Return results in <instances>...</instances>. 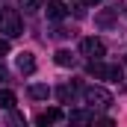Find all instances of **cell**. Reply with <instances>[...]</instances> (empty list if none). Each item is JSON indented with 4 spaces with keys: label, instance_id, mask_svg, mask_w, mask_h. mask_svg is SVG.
Returning <instances> with one entry per match:
<instances>
[{
    "label": "cell",
    "instance_id": "1",
    "mask_svg": "<svg viewBox=\"0 0 127 127\" xmlns=\"http://www.w3.org/2000/svg\"><path fill=\"white\" fill-rule=\"evenodd\" d=\"M0 32L6 38H15L24 32V24H21V15L15 9H0Z\"/></svg>",
    "mask_w": 127,
    "mask_h": 127
},
{
    "label": "cell",
    "instance_id": "2",
    "mask_svg": "<svg viewBox=\"0 0 127 127\" xmlns=\"http://www.w3.org/2000/svg\"><path fill=\"white\" fill-rule=\"evenodd\" d=\"M83 100H86L92 109H106V106H112V95H109L103 86H86V89H83Z\"/></svg>",
    "mask_w": 127,
    "mask_h": 127
},
{
    "label": "cell",
    "instance_id": "3",
    "mask_svg": "<svg viewBox=\"0 0 127 127\" xmlns=\"http://www.w3.org/2000/svg\"><path fill=\"white\" fill-rule=\"evenodd\" d=\"M89 74L97 77V80H112V83L121 80V68L118 65H103L100 59H89Z\"/></svg>",
    "mask_w": 127,
    "mask_h": 127
},
{
    "label": "cell",
    "instance_id": "4",
    "mask_svg": "<svg viewBox=\"0 0 127 127\" xmlns=\"http://www.w3.org/2000/svg\"><path fill=\"white\" fill-rule=\"evenodd\" d=\"M80 53L89 56V59H103V56H106V44H103L100 38H95V35H89V38L80 41Z\"/></svg>",
    "mask_w": 127,
    "mask_h": 127
},
{
    "label": "cell",
    "instance_id": "5",
    "mask_svg": "<svg viewBox=\"0 0 127 127\" xmlns=\"http://www.w3.org/2000/svg\"><path fill=\"white\" fill-rule=\"evenodd\" d=\"M62 118H65L62 109H59V106H50V109H44V112H38V115H35V124L44 127V124H56V121H62Z\"/></svg>",
    "mask_w": 127,
    "mask_h": 127
},
{
    "label": "cell",
    "instance_id": "6",
    "mask_svg": "<svg viewBox=\"0 0 127 127\" xmlns=\"http://www.w3.org/2000/svg\"><path fill=\"white\" fill-rule=\"evenodd\" d=\"M68 121H71V124H89V121H97V115H95L92 106H89V109H74V112L68 115Z\"/></svg>",
    "mask_w": 127,
    "mask_h": 127
},
{
    "label": "cell",
    "instance_id": "7",
    "mask_svg": "<svg viewBox=\"0 0 127 127\" xmlns=\"http://www.w3.org/2000/svg\"><path fill=\"white\" fill-rule=\"evenodd\" d=\"M44 12H47L50 21H62L65 15H68V9H65L62 0H47V9H44Z\"/></svg>",
    "mask_w": 127,
    "mask_h": 127
},
{
    "label": "cell",
    "instance_id": "8",
    "mask_svg": "<svg viewBox=\"0 0 127 127\" xmlns=\"http://www.w3.org/2000/svg\"><path fill=\"white\" fill-rule=\"evenodd\" d=\"M56 97H59V103H71L77 97V83H62L56 89Z\"/></svg>",
    "mask_w": 127,
    "mask_h": 127
},
{
    "label": "cell",
    "instance_id": "9",
    "mask_svg": "<svg viewBox=\"0 0 127 127\" xmlns=\"http://www.w3.org/2000/svg\"><path fill=\"white\" fill-rule=\"evenodd\" d=\"M18 71H21V74H32V71H35V59H32V53H27V50L18 53Z\"/></svg>",
    "mask_w": 127,
    "mask_h": 127
},
{
    "label": "cell",
    "instance_id": "10",
    "mask_svg": "<svg viewBox=\"0 0 127 127\" xmlns=\"http://www.w3.org/2000/svg\"><path fill=\"white\" fill-rule=\"evenodd\" d=\"M27 92H30V97H32V100H47V97H50V89H47V86H41V83L30 86Z\"/></svg>",
    "mask_w": 127,
    "mask_h": 127
},
{
    "label": "cell",
    "instance_id": "11",
    "mask_svg": "<svg viewBox=\"0 0 127 127\" xmlns=\"http://www.w3.org/2000/svg\"><path fill=\"white\" fill-rule=\"evenodd\" d=\"M53 59H56V65H59V68H71V65L77 62V59L71 56V50H56V53H53Z\"/></svg>",
    "mask_w": 127,
    "mask_h": 127
},
{
    "label": "cell",
    "instance_id": "12",
    "mask_svg": "<svg viewBox=\"0 0 127 127\" xmlns=\"http://www.w3.org/2000/svg\"><path fill=\"white\" fill-rule=\"evenodd\" d=\"M0 109H15V92H9V89L0 92Z\"/></svg>",
    "mask_w": 127,
    "mask_h": 127
},
{
    "label": "cell",
    "instance_id": "13",
    "mask_svg": "<svg viewBox=\"0 0 127 127\" xmlns=\"http://www.w3.org/2000/svg\"><path fill=\"white\" fill-rule=\"evenodd\" d=\"M18 3H21V9H24V12H38V9H44V0H18Z\"/></svg>",
    "mask_w": 127,
    "mask_h": 127
},
{
    "label": "cell",
    "instance_id": "14",
    "mask_svg": "<svg viewBox=\"0 0 127 127\" xmlns=\"http://www.w3.org/2000/svg\"><path fill=\"white\" fill-rule=\"evenodd\" d=\"M9 53V38H0V56Z\"/></svg>",
    "mask_w": 127,
    "mask_h": 127
},
{
    "label": "cell",
    "instance_id": "15",
    "mask_svg": "<svg viewBox=\"0 0 127 127\" xmlns=\"http://www.w3.org/2000/svg\"><path fill=\"white\" fill-rule=\"evenodd\" d=\"M6 77H9V71H6V65L0 62V80H6Z\"/></svg>",
    "mask_w": 127,
    "mask_h": 127
},
{
    "label": "cell",
    "instance_id": "16",
    "mask_svg": "<svg viewBox=\"0 0 127 127\" xmlns=\"http://www.w3.org/2000/svg\"><path fill=\"white\" fill-rule=\"evenodd\" d=\"M83 3H86V6H97L100 0H83Z\"/></svg>",
    "mask_w": 127,
    "mask_h": 127
}]
</instances>
